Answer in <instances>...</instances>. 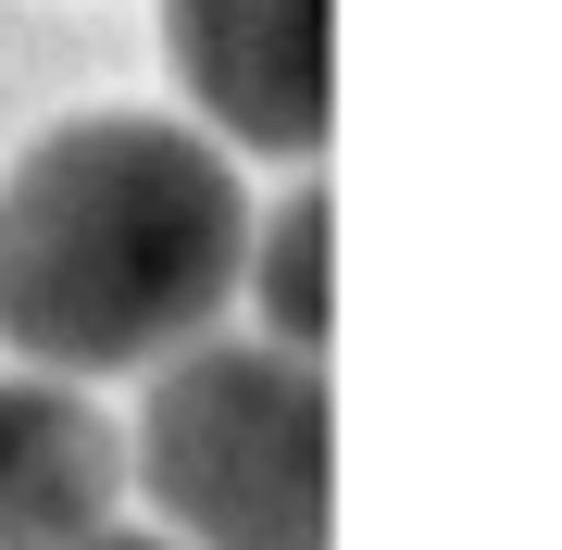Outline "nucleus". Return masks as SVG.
I'll return each instance as SVG.
<instances>
[{
  "label": "nucleus",
  "instance_id": "nucleus-1",
  "mask_svg": "<svg viewBox=\"0 0 562 550\" xmlns=\"http://www.w3.org/2000/svg\"><path fill=\"white\" fill-rule=\"evenodd\" d=\"M250 263V188L162 113H76L0 176V350L138 375L213 338Z\"/></svg>",
  "mask_w": 562,
  "mask_h": 550
},
{
  "label": "nucleus",
  "instance_id": "nucleus-2",
  "mask_svg": "<svg viewBox=\"0 0 562 550\" xmlns=\"http://www.w3.org/2000/svg\"><path fill=\"white\" fill-rule=\"evenodd\" d=\"M338 413L325 363L276 338H188L150 363L138 489L176 550H325L338 538Z\"/></svg>",
  "mask_w": 562,
  "mask_h": 550
},
{
  "label": "nucleus",
  "instance_id": "nucleus-3",
  "mask_svg": "<svg viewBox=\"0 0 562 550\" xmlns=\"http://www.w3.org/2000/svg\"><path fill=\"white\" fill-rule=\"evenodd\" d=\"M162 38L176 76L238 150L313 164L325 125H338V38H325V0H162Z\"/></svg>",
  "mask_w": 562,
  "mask_h": 550
},
{
  "label": "nucleus",
  "instance_id": "nucleus-4",
  "mask_svg": "<svg viewBox=\"0 0 562 550\" xmlns=\"http://www.w3.org/2000/svg\"><path fill=\"white\" fill-rule=\"evenodd\" d=\"M125 438L63 375H0V550H88L113 538Z\"/></svg>",
  "mask_w": 562,
  "mask_h": 550
},
{
  "label": "nucleus",
  "instance_id": "nucleus-5",
  "mask_svg": "<svg viewBox=\"0 0 562 550\" xmlns=\"http://www.w3.org/2000/svg\"><path fill=\"white\" fill-rule=\"evenodd\" d=\"M238 288H262V338H276V350H313V363H325V326H338V201L301 188L276 225H250Z\"/></svg>",
  "mask_w": 562,
  "mask_h": 550
},
{
  "label": "nucleus",
  "instance_id": "nucleus-6",
  "mask_svg": "<svg viewBox=\"0 0 562 550\" xmlns=\"http://www.w3.org/2000/svg\"><path fill=\"white\" fill-rule=\"evenodd\" d=\"M88 550H176V538H88Z\"/></svg>",
  "mask_w": 562,
  "mask_h": 550
}]
</instances>
